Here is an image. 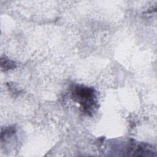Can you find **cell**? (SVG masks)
Wrapping results in <instances>:
<instances>
[{
    "label": "cell",
    "mask_w": 157,
    "mask_h": 157,
    "mask_svg": "<svg viewBox=\"0 0 157 157\" xmlns=\"http://www.w3.org/2000/svg\"><path fill=\"white\" fill-rule=\"evenodd\" d=\"M126 153L129 156H153L155 150L147 144L131 140L126 147Z\"/></svg>",
    "instance_id": "2"
},
{
    "label": "cell",
    "mask_w": 157,
    "mask_h": 157,
    "mask_svg": "<svg viewBox=\"0 0 157 157\" xmlns=\"http://www.w3.org/2000/svg\"><path fill=\"white\" fill-rule=\"evenodd\" d=\"M1 66L2 69H4V71H7L15 67V63L6 57H4V58H1Z\"/></svg>",
    "instance_id": "3"
},
{
    "label": "cell",
    "mask_w": 157,
    "mask_h": 157,
    "mask_svg": "<svg viewBox=\"0 0 157 157\" xmlns=\"http://www.w3.org/2000/svg\"><path fill=\"white\" fill-rule=\"evenodd\" d=\"M71 98L77 102L85 114L92 115L98 108L97 95L93 88L74 85L71 88Z\"/></svg>",
    "instance_id": "1"
}]
</instances>
